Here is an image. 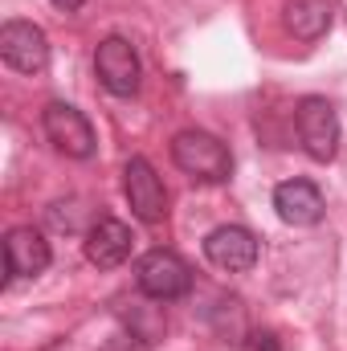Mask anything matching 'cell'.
I'll return each instance as SVG.
<instances>
[{"mask_svg":"<svg viewBox=\"0 0 347 351\" xmlns=\"http://www.w3.org/2000/svg\"><path fill=\"white\" fill-rule=\"evenodd\" d=\"M172 160H176V168L184 176H192L196 184H225V180L233 176V156H229V147H225L217 135L196 131V127L180 131L172 139Z\"/></svg>","mask_w":347,"mask_h":351,"instance_id":"cell-1","label":"cell"},{"mask_svg":"<svg viewBox=\"0 0 347 351\" xmlns=\"http://www.w3.org/2000/svg\"><path fill=\"white\" fill-rule=\"evenodd\" d=\"M294 131H298L302 152L315 164H331L335 160V152H339V114H335V106L327 98H319V94L298 98V106H294Z\"/></svg>","mask_w":347,"mask_h":351,"instance_id":"cell-2","label":"cell"},{"mask_svg":"<svg viewBox=\"0 0 347 351\" xmlns=\"http://www.w3.org/2000/svg\"><path fill=\"white\" fill-rule=\"evenodd\" d=\"M135 286L156 302H176L192 290V269L172 250H147L135 262Z\"/></svg>","mask_w":347,"mask_h":351,"instance_id":"cell-3","label":"cell"},{"mask_svg":"<svg viewBox=\"0 0 347 351\" xmlns=\"http://www.w3.org/2000/svg\"><path fill=\"white\" fill-rule=\"evenodd\" d=\"M41 131L53 143V152H62L66 160H90L94 147H98L90 119L78 106H70V102H49L41 110Z\"/></svg>","mask_w":347,"mask_h":351,"instance_id":"cell-4","label":"cell"},{"mask_svg":"<svg viewBox=\"0 0 347 351\" xmlns=\"http://www.w3.org/2000/svg\"><path fill=\"white\" fill-rule=\"evenodd\" d=\"M94 74L102 90H110L115 98H131L139 94V82H143V66H139V53L127 37H106L98 41L94 49Z\"/></svg>","mask_w":347,"mask_h":351,"instance_id":"cell-5","label":"cell"},{"mask_svg":"<svg viewBox=\"0 0 347 351\" xmlns=\"http://www.w3.org/2000/svg\"><path fill=\"white\" fill-rule=\"evenodd\" d=\"M123 196L135 213V221L143 225H160L168 217V192H164V180L156 176V168L143 160V156H131L123 164Z\"/></svg>","mask_w":347,"mask_h":351,"instance_id":"cell-6","label":"cell"},{"mask_svg":"<svg viewBox=\"0 0 347 351\" xmlns=\"http://www.w3.org/2000/svg\"><path fill=\"white\" fill-rule=\"evenodd\" d=\"M0 58L16 74H41L49 66V37L33 21H4L0 29Z\"/></svg>","mask_w":347,"mask_h":351,"instance_id":"cell-7","label":"cell"},{"mask_svg":"<svg viewBox=\"0 0 347 351\" xmlns=\"http://www.w3.org/2000/svg\"><path fill=\"white\" fill-rule=\"evenodd\" d=\"M258 237L246 229V225H217L208 237H204V258L225 269V274H246L258 265Z\"/></svg>","mask_w":347,"mask_h":351,"instance_id":"cell-8","label":"cell"},{"mask_svg":"<svg viewBox=\"0 0 347 351\" xmlns=\"http://www.w3.org/2000/svg\"><path fill=\"white\" fill-rule=\"evenodd\" d=\"M49 262H53V250L41 229L16 225L4 233V274L8 278H37L49 269Z\"/></svg>","mask_w":347,"mask_h":351,"instance_id":"cell-9","label":"cell"},{"mask_svg":"<svg viewBox=\"0 0 347 351\" xmlns=\"http://www.w3.org/2000/svg\"><path fill=\"white\" fill-rule=\"evenodd\" d=\"M274 208H278V217H282L286 225L311 229V225L323 221L327 200H323V192H319L311 180H282V184L274 188Z\"/></svg>","mask_w":347,"mask_h":351,"instance_id":"cell-10","label":"cell"},{"mask_svg":"<svg viewBox=\"0 0 347 351\" xmlns=\"http://www.w3.org/2000/svg\"><path fill=\"white\" fill-rule=\"evenodd\" d=\"M131 229L123 225V221H115V217H102V221H94L86 233V262L98 265V269H115V265H123L131 258Z\"/></svg>","mask_w":347,"mask_h":351,"instance_id":"cell-11","label":"cell"},{"mask_svg":"<svg viewBox=\"0 0 347 351\" xmlns=\"http://www.w3.org/2000/svg\"><path fill=\"white\" fill-rule=\"evenodd\" d=\"M331 21H335L331 0H286L282 4V25L298 41H319L331 29Z\"/></svg>","mask_w":347,"mask_h":351,"instance_id":"cell-12","label":"cell"},{"mask_svg":"<svg viewBox=\"0 0 347 351\" xmlns=\"http://www.w3.org/2000/svg\"><path fill=\"white\" fill-rule=\"evenodd\" d=\"M102 351H152L147 348V339L143 335H135V331H123V335H115V339H106Z\"/></svg>","mask_w":347,"mask_h":351,"instance_id":"cell-13","label":"cell"},{"mask_svg":"<svg viewBox=\"0 0 347 351\" xmlns=\"http://www.w3.org/2000/svg\"><path fill=\"white\" fill-rule=\"evenodd\" d=\"M250 348H254V351H282V343H278V335H274V331H258V335L250 339Z\"/></svg>","mask_w":347,"mask_h":351,"instance_id":"cell-14","label":"cell"},{"mask_svg":"<svg viewBox=\"0 0 347 351\" xmlns=\"http://www.w3.org/2000/svg\"><path fill=\"white\" fill-rule=\"evenodd\" d=\"M53 4H58V8H62V12H74V8H82V4H86V0H53Z\"/></svg>","mask_w":347,"mask_h":351,"instance_id":"cell-15","label":"cell"}]
</instances>
